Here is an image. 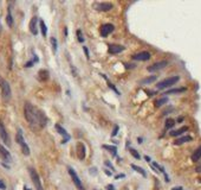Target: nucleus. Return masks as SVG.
<instances>
[{
  "instance_id": "37",
  "label": "nucleus",
  "mask_w": 201,
  "mask_h": 190,
  "mask_svg": "<svg viewBox=\"0 0 201 190\" xmlns=\"http://www.w3.org/2000/svg\"><path fill=\"white\" fill-rule=\"evenodd\" d=\"M0 189H6V185H5V183L1 179H0Z\"/></svg>"
},
{
  "instance_id": "25",
  "label": "nucleus",
  "mask_w": 201,
  "mask_h": 190,
  "mask_svg": "<svg viewBox=\"0 0 201 190\" xmlns=\"http://www.w3.org/2000/svg\"><path fill=\"white\" fill-rule=\"evenodd\" d=\"M39 25H40V30H42L43 37H46V35H47V27H46V24L44 23V20H39Z\"/></svg>"
},
{
  "instance_id": "14",
  "label": "nucleus",
  "mask_w": 201,
  "mask_h": 190,
  "mask_svg": "<svg viewBox=\"0 0 201 190\" xmlns=\"http://www.w3.org/2000/svg\"><path fill=\"white\" fill-rule=\"evenodd\" d=\"M150 58V54L148 51H142L139 54H135L133 56V60L135 61H148Z\"/></svg>"
},
{
  "instance_id": "28",
  "label": "nucleus",
  "mask_w": 201,
  "mask_h": 190,
  "mask_svg": "<svg viewBox=\"0 0 201 190\" xmlns=\"http://www.w3.org/2000/svg\"><path fill=\"white\" fill-rule=\"evenodd\" d=\"M186 92V88L182 87V88H174V89H170V90H167L166 94H176V93H183Z\"/></svg>"
},
{
  "instance_id": "12",
  "label": "nucleus",
  "mask_w": 201,
  "mask_h": 190,
  "mask_svg": "<svg viewBox=\"0 0 201 190\" xmlns=\"http://www.w3.org/2000/svg\"><path fill=\"white\" fill-rule=\"evenodd\" d=\"M125 48L123 45H117V44H110L109 48H108V52L110 55H116V54H119L124 51Z\"/></svg>"
},
{
  "instance_id": "31",
  "label": "nucleus",
  "mask_w": 201,
  "mask_h": 190,
  "mask_svg": "<svg viewBox=\"0 0 201 190\" xmlns=\"http://www.w3.org/2000/svg\"><path fill=\"white\" fill-rule=\"evenodd\" d=\"M129 152L133 155V157H134V158H136V159H140V158H141L140 153H139L137 151H136V150H134V149H130V150H129Z\"/></svg>"
},
{
  "instance_id": "46",
  "label": "nucleus",
  "mask_w": 201,
  "mask_h": 190,
  "mask_svg": "<svg viewBox=\"0 0 201 190\" xmlns=\"http://www.w3.org/2000/svg\"><path fill=\"white\" fill-rule=\"evenodd\" d=\"M24 190H31V189H29L27 187H24Z\"/></svg>"
},
{
  "instance_id": "18",
  "label": "nucleus",
  "mask_w": 201,
  "mask_h": 190,
  "mask_svg": "<svg viewBox=\"0 0 201 190\" xmlns=\"http://www.w3.org/2000/svg\"><path fill=\"white\" fill-rule=\"evenodd\" d=\"M187 131H188V127H187V126H183V127L176 130V131H172L170 136L172 137H179V136H181V134H183L184 132H187Z\"/></svg>"
},
{
  "instance_id": "39",
  "label": "nucleus",
  "mask_w": 201,
  "mask_h": 190,
  "mask_svg": "<svg viewBox=\"0 0 201 190\" xmlns=\"http://www.w3.org/2000/svg\"><path fill=\"white\" fill-rule=\"evenodd\" d=\"M104 172H105L108 176H111V175H112V172H111V171H109V170H104Z\"/></svg>"
},
{
  "instance_id": "33",
  "label": "nucleus",
  "mask_w": 201,
  "mask_h": 190,
  "mask_svg": "<svg viewBox=\"0 0 201 190\" xmlns=\"http://www.w3.org/2000/svg\"><path fill=\"white\" fill-rule=\"evenodd\" d=\"M117 132H118V125H115V126H114V130H112L111 136H112V137H115L116 134H117Z\"/></svg>"
},
{
  "instance_id": "15",
  "label": "nucleus",
  "mask_w": 201,
  "mask_h": 190,
  "mask_svg": "<svg viewBox=\"0 0 201 190\" xmlns=\"http://www.w3.org/2000/svg\"><path fill=\"white\" fill-rule=\"evenodd\" d=\"M0 157H1V159L5 161V162H11L12 161V157H11V153L7 151V150L0 144Z\"/></svg>"
},
{
  "instance_id": "42",
  "label": "nucleus",
  "mask_w": 201,
  "mask_h": 190,
  "mask_svg": "<svg viewBox=\"0 0 201 190\" xmlns=\"http://www.w3.org/2000/svg\"><path fill=\"white\" fill-rule=\"evenodd\" d=\"M64 33H65V37H68V27H64Z\"/></svg>"
},
{
  "instance_id": "44",
  "label": "nucleus",
  "mask_w": 201,
  "mask_h": 190,
  "mask_svg": "<svg viewBox=\"0 0 201 190\" xmlns=\"http://www.w3.org/2000/svg\"><path fill=\"white\" fill-rule=\"evenodd\" d=\"M144 159H146L147 162H150V158H149L148 156H144Z\"/></svg>"
},
{
  "instance_id": "40",
  "label": "nucleus",
  "mask_w": 201,
  "mask_h": 190,
  "mask_svg": "<svg viewBox=\"0 0 201 190\" xmlns=\"http://www.w3.org/2000/svg\"><path fill=\"white\" fill-rule=\"evenodd\" d=\"M124 177V175H123V173H121V175H117L116 176V179H119V178H123Z\"/></svg>"
},
{
  "instance_id": "22",
  "label": "nucleus",
  "mask_w": 201,
  "mask_h": 190,
  "mask_svg": "<svg viewBox=\"0 0 201 190\" xmlns=\"http://www.w3.org/2000/svg\"><path fill=\"white\" fill-rule=\"evenodd\" d=\"M6 23L7 25L10 27L13 26V17H12V13H11V7H9V11H7V15H6Z\"/></svg>"
},
{
  "instance_id": "10",
  "label": "nucleus",
  "mask_w": 201,
  "mask_h": 190,
  "mask_svg": "<svg viewBox=\"0 0 201 190\" xmlns=\"http://www.w3.org/2000/svg\"><path fill=\"white\" fill-rule=\"evenodd\" d=\"M54 127H56V130H57V132L60 134V136H63V141H62L63 144H65V142H68V141L70 140V138H71V137H70V134L66 132V130H65V128H63L62 126H60V125H58V124L56 125Z\"/></svg>"
},
{
  "instance_id": "6",
  "label": "nucleus",
  "mask_w": 201,
  "mask_h": 190,
  "mask_svg": "<svg viewBox=\"0 0 201 190\" xmlns=\"http://www.w3.org/2000/svg\"><path fill=\"white\" fill-rule=\"evenodd\" d=\"M68 172H69V175H70L72 182H74V184L76 185V188H77L78 190H84V187H83V184H82V181L79 179V177H78V175H77V172L75 171V169H72L71 166H69V168H68Z\"/></svg>"
},
{
  "instance_id": "26",
  "label": "nucleus",
  "mask_w": 201,
  "mask_h": 190,
  "mask_svg": "<svg viewBox=\"0 0 201 190\" xmlns=\"http://www.w3.org/2000/svg\"><path fill=\"white\" fill-rule=\"evenodd\" d=\"M168 102V98H161V99H159V100H156L155 101V107H161V106H163L165 104H167Z\"/></svg>"
},
{
  "instance_id": "20",
  "label": "nucleus",
  "mask_w": 201,
  "mask_h": 190,
  "mask_svg": "<svg viewBox=\"0 0 201 190\" xmlns=\"http://www.w3.org/2000/svg\"><path fill=\"white\" fill-rule=\"evenodd\" d=\"M200 158H201V146H199L194 152H193L192 155V161L193 162H199L200 161Z\"/></svg>"
},
{
  "instance_id": "41",
  "label": "nucleus",
  "mask_w": 201,
  "mask_h": 190,
  "mask_svg": "<svg viewBox=\"0 0 201 190\" xmlns=\"http://www.w3.org/2000/svg\"><path fill=\"white\" fill-rule=\"evenodd\" d=\"M196 172H201V164L199 166H196Z\"/></svg>"
},
{
  "instance_id": "7",
  "label": "nucleus",
  "mask_w": 201,
  "mask_h": 190,
  "mask_svg": "<svg viewBox=\"0 0 201 190\" xmlns=\"http://www.w3.org/2000/svg\"><path fill=\"white\" fill-rule=\"evenodd\" d=\"M94 7L97 11H101V12H107V11H110L112 7V4L111 3H107V1H100V3H95L94 4Z\"/></svg>"
},
{
  "instance_id": "34",
  "label": "nucleus",
  "mask_w": 201,
  "mask_h": 190,
  "mask_svg": "<svg viewBox=\"0 0 201 190\" xmlns=\"http://www.w3.org/2000/svg\"><path fill=\"white\" fill-rule=\"evenodd\" d=\"M83 50H84V52H85L86 58L89 60V58H90V55H89V50H88V48H86V46H83Z\"/></svg>"
},
{
  "instance_id": "16",
  "label": "nucleus",
  "mask_w": 201,
  "mask_h": 190,
  "mask_svg": "<svg viewBox=\"0 0 201 190\" xmlns=\"http://www.w3.org/2000/svg\"><path fill=\"white\" fill-rule=\"evenodd\" d=\"M77 155L80 161H83L85 158V146L83 142H78L77 144Z\"/></svg>"
},
{
  "instance_id": "1",
  "label": "nucleus",
  "mask_w": 201,
  "mask_h": 190,
  "mask_svg": "<svg viewBox=\"0 0 201 190\" xmlns=\"http://www.w3.org/2000/svg\"><path fill=\"white\" fill-rule=\"evenodd\" d=\"M24 115H25V119L31 126V128L38 130L46 126V122H47L46 115L42 110H39L32 104H30V102H26L24 105Z\"/></svg>"
},
{
  "instance_id": "21",
  "label": "nucleus",
  "mask_w": 201,
  "mask_h": 190,
  "mask_svg": "<svg viewBox=\"0 0 201 190\" xmlns=\"http://www.w3.org/2000/svg\"><path fill=\"white\" fill-rule=\"evenodd\" d=\"M101 76H102V77L104 78V80L107 81V83H108V87H109V88H111V89L114 90V92H115V93H116L117 95H119V92L117 90V88H116V87H115V84H112V83H111V82L109 81V78H108V77H107L105 75H104V74H101Z\"/></svg>"
},
{
  "instance_id": "13",
  "label": "nucleus",
  "mask_w": 201,
  "mask_h": 190,
  "mask_svg": "<svg viewBox=\"0 0 201 190\" xmlns=\"http://www.w3.org/2000/svg\"><path fill=\"white\" fill-rule=\"evenodd\" d=\"M37 24H38V17H33L31 20H30V32L33 35V36H37L38 35V26H37Z\"/></svg>"
},
{
  "instance_id": "30",
  "label": "nucleus",
  "mask_w": 201,
  "mask_h": 190,
  "mask_svg": "<svg viewBox=\"0 0 201 190\" xmlns=\"http://www.w3.org/2000/svg\"><path fill=\"white\" fill-rule=\"evenodd\" d=\"M51 45H52V51L56 54V52H57L58 45H57V39H56L54 37H51Z\"/></svg>"
},
{
  "instance_id": "27",
  "label": "nucleus",
  "mask_w": 201,
  "mask_h": 190,
  "mask_svg": "<svg viewBox=\"0 0 201 190\" xmlns=\"http://www.w3.org/2000/svg\"><path fill=\"white\" fill-rule=\"evenodd\" d=\"M103 149L108 150V151H110L112 153V156H116V151H117V147L116 146H111V145H103L102 146Z\"/></svg>"
},
{
  "instance_id": "9",
  "label": "nucleus",
  "mask_w": 201,
  "mask_h": 190,
  "mask_svg": "<svg viewBox=\"0 0 201 190\" xmlns=\"http://www.w3.org/2000/svg\"><path fill=\"white\" fill-rule=\"evenodd\" d=\"M0 138H1V140L5 142V144L7 146H10L11 145V142H10V137H9V133H7L6 128H5V126L4 124L0 121Z\"/></svg>"
},
{
  "instance_id": "19",
  "label": "nucleus",
  "mask_w": 201,
  "mask_h": 190,
  "mask_svg": "<svg viewBox=\"0 0 201 190\" xmlns=\"http://www.w3.org/2000/svg\"><path fill=\"white\" fill-rule=\"evenodd\" d=\"M190 140H192V137H190V136H184V137H181V138H179V139H176V140L174 141V144H175V145H181V144L188 142V141H190Z\"/></svg>"
},
{
  "instance_id": "8",
  "label": "nucleus",
  "mask_w": 201,
  "mask_h": 190,
  "mask_svg": "<svg viewBox=\"0 0 201 190\" xmlns=\"http://www.w3.org/2000/svg\"><path fill=\"white\" fill-rule=\"evenodd\" d=\"M168 66V61H160V62H156L154 63V64H151L147 68L148 71H150V73H154V71H157V70H161L163 69Z\"/></svg>"
},
{
  "instance_id": "24",
  "label": "nucleus",
  "mask_w": 201,
  "mask_h": 190,
  "mask_svg": "<svg viewBox=\"0 0 201 190\" xmlns=\"http://www.w3.org/2000/svg\"><path fill=\"white\" fill-rule=\"evenodd\" d=\"M131 168L136 171V172H139V173H141V175L143 176V177H147V172L144 171L142 168H140V166H137V165H135V164H131Z\"/></svg>"
},
{
  "instance_id": "5",
  "label": "nucleus",
  "mask_w": 201,
  "mask_h": 190,
  "mask_svg": "<svg viewBox=\"0 0 201 190\" xmlns=\"http://www.w3.org/2000/svg\"><path fill=\"white\" fill-rule=\"evenodd\" d=\"M29 172H30V177L32 179V183H33L34 188L37 190H43V185H42V182H40V177L38 175V172L33 168H30Z\"/></svg>"
},
{
  "instance_id": "17",
  "label": "nucleus",
  "mask_w": 201,
  "mask_h": 190,
  "mask_svg": "<svg viewBox=\"0 0 201 190\" xmlns=\"http://www.w3.org/2000/svg\"><path fill=\"white\" fill-rule=\"evenodd\" d=\"M38 78L39 81H47L49 80V71L45 70V69H42L38 71Z\"/></svg>"
},
{
  "instance_id": "36",
  "label": "nucleus",
  "mask_w": 201,
  "mask_h": 190,
  "mask_svg": "<svg viewBox=\"0 0 201 190\" xmlns=\"http://www.w3.org/2000/svg\"><path fill=\"white\" fill-rule=\"evenodd\" d=\"M104 164H105V165L108 166V168H110L111 170H114V166H112V164H111L110 162H108V161H105V162H104Z\"/></svg>"
},
{
  "instance_id": "29",
  "label": "nucleus",
  "mask_w": 201,
  "mask_h": 190,
  "mask_svg": "<svg viewBox=\"0 0 201 190\" xmlns=\"http://www.w3.org/2000/svg\"><path fill=\"white\" fill-rule=\"evenodd\" d=\"M175 125V120H174V119H167V120H166V128L167 130H169V128H172L173 127V126Z\"/></svg>"
},
{
  "instance_id": "35",
  "label": "nucleus",
  "mask_w": 201,
  "mask_h": 190,
  "mask_svg": "<svg viewBox=\"0 0 201 190\" xmlns=\"http://www.w3.org/2000/svg\"><path fill=\"white\" fill-rule=\"evenodd\" d=\"M33 61H30V62H27V63H25V68H31L32 66H33Z\"/></svg>"
},
{
  "instance_id": "11",
  "label": "nucleus",
  "mask_w": 201,
  "mask_h": 190,
  "mask_svg": "<svg viewBox=\"0 0 201 190\" xmlns=\"http://www.w3.org/2000/svg\"><path fill=\"white\" fill-rule=\"evenodd\" d=\"M115 30V26L112 24H104V25L101 27V36L103 38H105L108 35H110L112 31Z\"/></svg>"
},
{
  "instance_id": "43",
  "label": "nucleus",
  "mask_w": 201,
  "mask_h": 190,
  "mask_svg": "<svg viewBox=\"0 0 201 190\" xmlns=\"http://www.w3.org/2000/svg\"><path fill=\"white\" fill-rule=\"evenodd\" d=\"M172 190H183V189H182L181 187H176V188H173Z\"/></svg>"
},
{
  "instance_id": "4",
  "label": "nucleus",
  "mask_w": 201,
  "mask_h": 190,
  "mask_svg": "<svg viewBox=\"0 0 201 190\" xmlns=\"http://www.w3.org/2000/svg\"><path fill=\"white\" fill-rule=\"evenodd\" d=\"M0 88H1L3 99H4L5 101H9V100L11 99V94H12L10 83L7 82V81H5V80H3V78H0Z\"/></svg>"
},
{
  "instance_id": "32",
  "label": "nucleus",
  "mask_w": 201,
  "mask_h": 190,
  "mask_svg": "<svg viewBox=\"0 0 201 190\" xmlns=\"http://www.w3.org/2000/svg\"><path fill=\"white\" fill-rule=\"evenodd\" d=\"M77 39H78V42L79 43H83L84 42V38H83V33H82V31L80 30H77Z\"/></svg>"
},
{
  "instance_id": "38",
  "label": "nucleus",
  "mask_w": 201,
  "mask_h": 190,
  "mask_svg": "<svg viewBox=\"0 0 201 190\" xmlns=\"http://www.w3.org/2000/svg\"><path fill=\"white\" fill-rule=\"evenodd\" d=\"M107 190H115V188L112 184H109V185H107Z\"/></svg>"
},
{
  "instance_id": "45",
  "label": "nucleus",
  "mask_w": 201,
  "mask_h": 190,
  "mask_svg": "<svg viewBox=\"0 0 201 190\" xmlns=\"http://www.w3.org/2000/svg\"><path fill=\"white\" fill-rule=\"evenodd\" d=\"M91 172H92V173H96V169H95V168L90 169V173H91Z\"/></svg>"
},
{
  "instance_id": "23",
  "label": "nucleus",
  "mask_w": 201,
  "mask_h": 190,
  "mask_svg": "<svg viewBox=\"0 0 201 190\" xmlns=\"http://www.w3.org/2000/svg\"><path fill=\"white\" fill-rule=\"evenodd\" d=\"M156 76H149V77H146L143 78V80H141V84H150L153 83L154 81H156Z\"/></svg>"
},
{
  "instance_id": "2",
  "label": "nucleus",
  "mask_w": 201,
  "mask_h": 190,
  "mask_svg": "<svg viewBox=\"0 0 201 190\" xmlns=\"http://www.w3.org/2000/svg\"><path fill=\"white\" fill-rule=\"evenodd\" d=\"M180 81V76H172V77H167V78H165L163 81H161V82H159L157 84H156V88L157 89H166V88H169V87H172V86H174V84H176Z\"/></svg>"
},
{
  "instance_id": "3",
  "label": "nucleus",
  "mask_w": 201,
  "mask_h": 190,
  "mask_svg": "<svg viewBox=\"0 0 201 190\" xmlns=\"http://www.w3.org/2000/svg\"><path fill=\"white\" fill-rule=\"evenodd\" d=\"M15 140H17V142L20 145L23 153L25 156H30V147H29V145L26 144L25 139H24V137H23V131L21 130H18L17 136H15Z\"/></svg>"
}]
</instances>
